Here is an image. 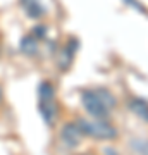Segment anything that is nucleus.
<instances>
[{"instance_id":"nucleus-1","label":"nucleus","mask_w":148,"mask_h":155,"mask_svg":"<svg viewBox=\"0 0 148 155\" xmlns=\"http://www.w3.org/2000/svg\"><path fill=\"white\" fill-rule=\"evenodd\" d=\"M81 104L84 110L93 119H107L110 110L117 105V100L112 91L105 88L84 90L81 93Z\"/></svg>"},{"instance_id":"nucleus-2","label":"nucleus","mask_w":148,"mask_h":155,"mask_svg":"<svg viewBox=\"0 0 148 155\" xmlns=\"http://www.w3.org/2000/svg\"><path fill=\"white\" fill-rule=\"evenodd\" d=\"M77 126L81 129V133L84 136L95 140H114L117 138V129L112 124L105 121V119H77Z\"/></svg>"},{"instance_id":"nucleus-3","label":"nucleus","mask_w":148,"mask_h":155,"mask_svg":"<svg viewBox=\"0 0 148 155\" xmlns=\"http://www.w3.org/2000/svg\"><path fill=\"white\" fill-rule=\"evenodd\" d=\"M38 110L47 124H54L57 119V100H55L54 86L48 81H43L38 88Z\"/></svg>"},{"instance_id":"nucleus-4","label":"nucleus","mask_w":148,"mask_h":155,"mask_svg":"<svg viewBox=\"0 0 148 155\" xmlns=\"http://www.w3.org/2000/svg\"><path fill=\"white\" fill-rule=\"evenodd\" d=\"M84 134L77 126V122H67L61 129V141L66 148H76L81 143V138Z\"/></svg>"},{"instance_id":"nucleus-5","label":"nucleus","mask_w":148,"mask_h":155,"mask_svg":"<svg viewBox=\"0 0 148 155\" xmlns=\"http://www.w3.org/2000/svg\"><path fill=\"white\" fill-rule=\"evenodd\" d=\"M129 109L133 110V114H136L141 121L148 122V102L141 98H131L129 100Z\"/></svg>"},{"instance_id":"nucleus-6","label":"nucleus","mask_w":148,"mask_h":155,"mask_svg":"<svg viewBox=\"0 0 148 155\" xmlns=\"http://www.w3.org/2000/svg\"><path fill=\"white\" fill-rule=\"evenodd\" d=\"M74 52H76V47H72V45H67V47H64L61 50V55L57 59L61 69H69L72 59H74Z\"/></svg>"},{"instance_id":"nucleus-7","label":"nucleus","mask_w":148,"mask_h":155,"mask_svg":"<svg viewBox=\"0 0 148 155\" xmlns=\"http://www.w3.org/2000/svg\"><path fill=\"white\" fill-rule=\"evenodd\" d=\"M22 7H24V11H26L28 16L35 17V19L40 16H43V12H45L38 0H22Z\"/></svg>"},{"instance_id":"nucleus-8","label":"nucleus","mask_w":148,"mask_h":155,"mask_svg":"<svg viewBox=\"0 0 148 155\" xmlns=\"http://www.w3.org/2000/svg\"><path fill=\"white\" fill-rule=\"evenodd\" d=\"M129 148L134 155H148V140L145 138H133L129 141Z\"/></svg>"},{"instance_id":"nucleus-9","label":"nucleus","mask_w":148,"mask_h":155,"mask_svg":"<svg viewBox=\"0 0 148 155\" xmlns=\"http://www.w3.org/2000/svg\"><path fill=\"white\" fill-rule=\"evenodd\" d=\"M21 50L28 55H35L38 52V41L33 38V36H26V38L21 41Z\"/></svg>"},{"instance_id":"nucleus-10","label":"nucleus","mask_w":148,"mask_h":155,"mask_svg":"<svg viewBox=\"0 0 148 155\" xmlns=\"http://www.w3.org/2000/svg\"><path fill=\"white\" fill-rule=\"evenodd\" d=\"M124 2H126V4H127L129 7H134L136 11H140V12H146V11H145V9L141 7V4H140L138 0H124Z\"/></svg>"},{"instance_id":"nucleus-11","label":"nucleus","mask_w":148,"mask_h":155,"mask_svg":"<svg viewBox=\"0 0 148 155\" xmlns=\"http://www.w3.org/2000/svg\"><path fill=\"white\" fill-rule=\"evenodd\" d=\"M0 102H2V90H0Z\"/></svg>"}]
</instances>
